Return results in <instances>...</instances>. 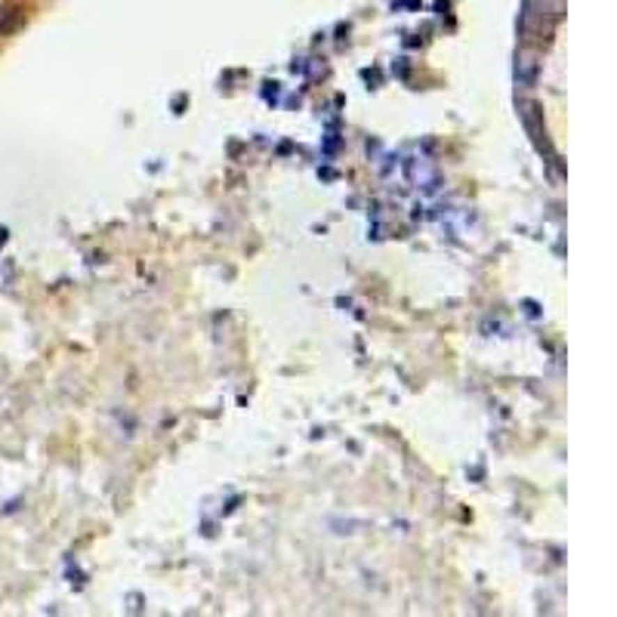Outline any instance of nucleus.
<instances>
[{
  "label": "nucleus",
  "instance_id": "f257e3e1",
  "mask_svg": "<svg viewBox=\"0 0 617 617\" xmlns=\"http://www.w3.org/2000/svg\"><path fill=\"white\" fill-rule=\"evenodd\" d=\"M25 19V6L22 3H3L0 6V38L3 34H13Z\"/></svg>",
  "mask_w": 617,
  "mask_h": 617
}]
</instances>
